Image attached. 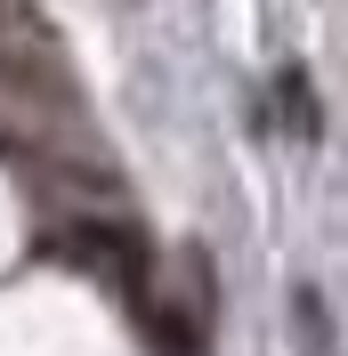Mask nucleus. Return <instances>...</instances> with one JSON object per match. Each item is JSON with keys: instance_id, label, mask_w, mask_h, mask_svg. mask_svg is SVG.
I'll return each mask as SVG.
<instances>
[{"instance_id": "1", "label": "nucleus", "mask_w": 348, "mask_h": 356, "mask_svg": "<svg viewBox=\"0 0 348 356\" xmlns=\"http://www.w3.org/2000/svg\"><path fill=\"white\" fill-rule=\"evenodd\" d=\"M292 316H300V348H308V356H332V316H324V291H300V300H292Z\"/></svg>"}, {"instance_id": "2", "label": "nucleus", "mask_w": 348, "mask_h": 356, "mask_svg": "<svg viewBox=\"0 0 348 356\" xmlns=\"http://www.w3.org/2000/svg\"><path fill=\"white\" fill-rule=\"evenodd\" d=\"M0 24H8V0H0Z\"/></svg>"}]
</instances>
